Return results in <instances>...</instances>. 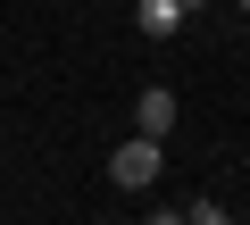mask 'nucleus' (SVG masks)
<instances>
[{
    "label": "nucleus",
    "mask_w": 250,
    "mask_h": 225,
    "mask_svg": "<svg viewBox=\"0 0 250 225\" xmlns=\"http://www.w3.org/2000/svg\"><path fill=\"white\" fill-rule=\"evenodd\" d=\"M233 9H250V0H233Z\"/></svg>",
    "instance_id": "0eeeda50"
},
{
    "label": "nucleus",
    "mask_w": 250,
    "mask_h": 225,
    "mask_svg": "<svg viewBox=\"0 0 250 225\" xmlns=\"http://www.w3.org/2000/svg\"><path fill=\"white\" fill-rule=\"evenodd\" d=\"M192 9H184V0H142V34H175Z\"/></svg>",
    "instance_id": "7ed1b4c3"
},
{
    "label": "nucleus",
    "mask_w": 250,
    "mask_h": 225,
    "mask_svg": "<svg viewBox=\"0 0 250 225\" xmlns=\"http://www.w3.org/2000/svg\"><path fill=\"white\" fill-rule=\"evenodd\" d=\"M142 225H184V217H175V208H150V217H142Z\"/></svg>",
    "instance_id": "39448f33"
},
{
    "label": "nucleus",
    "mask_w": 250,
    "mask_h": 225,
    "mask_svg": "<svg viewBox=\"0 0 250 225\" xmlns=\"http://www.w3.org/2000/svg\"><path fill=\"white\" fill-rule=\"evenodd\" d=\"M184 9H208V0H184Z\"/></svg>",
    "instance_id": "423d86ee"
},
{
    "label": "nucleus",
    "mask_w": 250,
    "mask_h": 225,
    "mask_svg": "<svg viewBox=\"0 0 250 225\" xmlns=\"http://www.w3.org/2000/svg\"><path fill=\"white\" fill-rule=\"evenodd\" d=\"M167 125H175V92H167V83H150V92L134 100V134H167Z\"/></svg>",
    "instance_id": "f03ea898"
},
{
    "label": "nucleus",
    "mask_w": 250,
    "mask_h": 225,
    "mask_svg": "<svg viewBox=\"0 0 250 225\" xmlns=\"http://www.w3.org/2000/svg\"><path fill=\"white\" fill-rule=\"evenodd\" d=\"M184 225H233V217H225L217 200H192V208H184Z\"/></svg>",
    "instance_id": "20e7f679"
},
{
    "label": "nucleus",
    "mask_w": 250,
    "mask_h": 225,
    "mask_svg": "<svg viewBox=\"0 0 250 225\" xmlns=\"http://www.w3.org/2000/svg\"><path fill=\"white\" fill-rule=\"evenodd\" d=\"M159 167H167L159 134H134V142H117V150H108V184H125V192H142V184H159Z\"/></svg>",
    "instance_id": "f257e3e1"
}]
</instances>
